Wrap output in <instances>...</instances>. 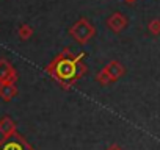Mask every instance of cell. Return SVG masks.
I'll return each instance as SVG.
<instances>
[{"mask_svg": "<svg viewBox=\"0 0 160 150\" xmlns=\"http://www.w3.org/2000/svg\"><path fill=\"white\" fill-rule=\"evenodd\" d=\"M107 150H122V147L119 144H112V145L107 147Z\"/></svg>", "mask_w": 160, "mask_h": 150, "instance_id": "cell-12", "label": "cell"}, {"mask_svg": "<svg viewBox=\"0 0 160 150\" xmlns=\"http://www.w3.org/2000/svg\"><path fill=\"white\" fill-rule=\"evenodd\" d=\"M148 31L154 36H158L160 35V19H152L148 24Z\"/></svg>", "mask_w": 160, "mask_h": 150, "instance_id": "cell-10", "label": "cell"}, {"mask_svg": "<svg viewBox=\"0 0 160 150\" xmlns=\"http://www.w3.org/2000/svg\"><path fill=\"white\" fill-rule=\"evenodd\" d=\"M0 150H35L27 139L19 134L18 131L10 134V136H3V139L0 141Z\"/></svg>", "mask_w": 160, "mask_h": 150, "instance_id": "cell-3", "label": "cell"}, {"mask_svg": "<svg viewBox=\"0 0 160 150\" xmlns=\"http://www.w3.org/2000/svg\"><path fill=\"white\" fill-rule=\"evenodd\" d=\"M96 82L98 83H101V85H104V86H107V85H110L112 82H110V78H108V75H107V72L102 69V70H99L98 73H96Z\"/></svg>", "mask_w": 160, "mask_h": 150, "instance_id": "cell-11", "label": "cell"}, {"mask_svg": "<svg viewBox=\"0 0 160 150\" xmlns=\"http://www.w3.org/2000/svg\"><path fill=\"white\" fill-rule=\"evenodd\" d=\"M104 70L107 72V75H108V78H110L112 83L118 82L121 77H124V73H126V67L119 61H116V59H112L110 63H107L104 66Z\"/></svg>", "mask_w": 160, "mask_h": 150, "instance_id": "cell-5", "label": "cell"}, {"mask_svg": "<svg viewBox=\"0 0 160 150\" xmlns=\"http://www.w3.org/2000/svg\"><path fill=\"white\" fill-rule=\"evenodd\" d=\"M0 133L3 136H10V134L16 133V124L10 116H5L0 119Z\"/></svg>", "mask_w": 160, "mask_h": 150, "instance_id": "cell-8", "label": "cell"}, {"mask_svg": "<svg viewBox=\"0 0 160 150\" xmlns=\"http://www.w3.org/2000/svg\"><path fill=\"white\" fill-rule=\"evenodd\" d=\"M83 59H85L83 52L74 55L71 49L66 47L60 55H57L50 61V64L46 66V72L64 89H69L88 72V67L83 63Z\"/></svg>", "mask_w": 160, "mask_h": 150, "instance_id": "cell-1", "label": "cell"}, {"mask_svg": "<svg viewBox=\"0 0 160 150\" xmlns=\"http://www.w3.org/2000/svg\"><path fill=\"white\" fill-rule=\"evenodd\" d=\"M18 72L7 59H0V83H16Z\"/></svg>", "mask_w": 160, "mask_h": 150, "instance_id": "cell-4", "label": "cell"}, {"mask_svg": "<svg viewBox=\"0 0 160 150\" xmlns=\"http://www.w3.org/2000/svg\"><path fill=\"white\" fill-rule=\"evenodd\" d=\"M124 2H126V3H129V5H132V3H135V2H137V0H124Z\"/></svg>", "mask_w": 160, "mask_h": 150, "instance_id": "cell-13", "label": "cell"}, {"mask_svg": "<svg viewBox=\"0 0 160 150\" xmlns=\"http://www.w3.org/2000/svg\"><path fill=\"white\" fill-rule=\"evenodd\" d=\"M69 35H71V38H74V41H75L77 44L85 45V44H88V42L94 38L96 28H94V25H93L88 19L80 17L74 25L69 27Z\"/></svg>", "mask_w": 160, "mask_h": 150, "instance_id": "cell-2", "label": "cell"}, {"mask_svg": "<svg viewBox=\"0 0 160 150\" xmlns=\"http://www.w3.org/2000/svg\"><path fill=\"white\" fill-rule=\"evenodd\" d=\"M16 96H18L16 83H0V97H2L3 100L10 102Z\"/></svg>", "mask_w": 160, "mask_h": 150, "instance_id": "cell-7", "label": "cell"}, {"mask_svg": "<svg viewBox=\"0 0 160 150\" xmlns=\"http://www.w3.org/2000/svg\"><path fill=\"white\" fill-rule=\"evenodd\" d=\"M18 36L22 39V41H28L32 36H33V28L28 25V24H22L18 30Z\"/></svg>", "mask_w": 160, "mask_h": 150, "instance_id": "cell-9", "label": "cell"}, {"mask_svg": "<svg viewBox=\"0 0 160 150\" xmlns=\"http://www.w3.org/2000/svg\"><path fill=\"white\" fill-rule=\"evenodd\" d=\"M127 25H129L127 17H126L122 13H119V11L113 13V14L107 19V27H108V30H112L113 33H121Z\"/></svg>", "mask_w": 160, "mask_h": 150, "instance_id": "cell-6", "label": "cell"}]
</instances>
